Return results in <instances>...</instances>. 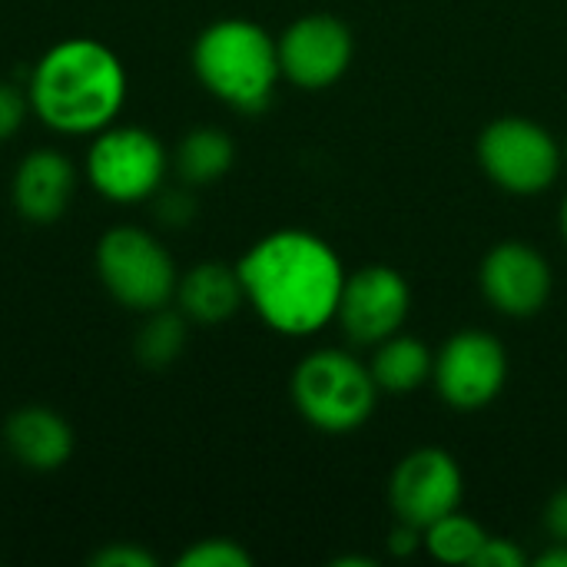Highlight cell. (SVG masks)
<instances>
[{
	"label": "cell",
	"mask_w": 567,
	"mask_h": 567,
	"mask_svg": "<svg viewBox=\"0 0 567 567\" xmlns=\"http://www.w3.org/2000/svg\"><path fill=\"white\" fill-rule=\"evenodd\" d=\"M179 567H249L252 565V555L239 545V542H229V538H206V542H196L193 548H186L179 558Z\"/></svg>",
	"instance_id": "cell-20"
},
{
	"label": "cell",
	"mask_w": 567,
	"mask_h": 567,
	"mask_svg": "<svg viewBox=\"0 0 567 567\" xmlns=\"http://www.w3.org/2000/svg\"><path fill=\"white\" fill-rule=\"evenodd\" d=\"M545 528L551 542H567V488H558L545 508Z\"/></svg>",
	"instance_id": "cell-25"
},
{
	"label": "cell",
	"mask_w": 567,
	"mask_h": 567,
	"mask_svg": "<svg viewBox=\"0 0 567 567\" xmlns=\"http://www.w3.org/2000/svg\"><path fill=\"white\" fill-rule=\"evenodd\" d=\"M130 76L123 60L96 37H66L30 70V113L60 136H93L116 123Z\"/></svg>",
	"instance_id": "cell-2"
},
{
	"label": "cell",
	"mask_w": 567,
	"mask_h": 567,
	"mask_svg": "<svg viewBox=\"0 0 567 567\" xmlns=\"http://www.w3.org/2000/svg\"><path fill=\"white\" fill-rule=\"evenodd\" d=\"M236 159V146L229 140V133L216 130V126H199V130H189L176 153L169 156L173 169L179 173L183 183L189 186H206V183H216L229 173Z\"/></svg>",
	"instance_id": "cell-17"
},
{
	"label": "cell",
	"mask_w": 567,
	"mask_h": 567,
	"mask_svg": "<svg viewBox=\"0 0 567 567\" xmlns=\"http://www.w3.org/2000/svg\"><path fill=\"white\" fill-rule=\"evenodd\" d=\"M561 229H565V239H567V199H565V206H561Z\"/></svg>",
	"instance_id": "cell-27"
},
{
	"label": "cell",
	"mask_w": 567,
	"mask_h": 567,
	"mask_svg": "<svg viewBox=\"0 0 567 567\" xmlns=\"http://www.w3.org/2000/svg\"><path fill=\"white\" fill-rule=\"evenodd\" d=\"M432 369H435V359L429 346L412 336H389L385 342H379V352L369 365L375 385L395 395L415 392L419 385H425Z\"/></svg>",
	"instance_id": "cell-16"
},
{
	"label": "cell",
	"mask_w": 567,
	"mask_h": 567,
	"mask_svg": "<svg viewBox=\"0 0 567 567\" xmlns=\"http://www.w3.org/2000/svg\"><path fill=\"white\" fill-rule=\"evenodd\" d=\"M409 306V282L389 266H369L355 276H346L336 316L352 342L379 346L402 329Z\"/></svg>",
	"instance_id": "cell-9"
},
{
	"label": "cell",
	"mask_w": 567,
	"mask_h": 567,
	"mask_svg": "<svg viewBox=\"0 0 567 567\" xmlns=\"http://www.w3.org/2000/svg\"><path fill=\"white\" fill-rule=\"evenodd\" d=\"M193 70L199 83L243 113H259L282 76L276 40L252 20H216L193 43Z\"/></svg>",
	"instance_id": "cell-3"
},
{
	"label": "cell",
	"mask_w": 567,
	"mask_h": 567,
	"mask_svg": "<svg viewBox=\"0 0 567 567\" xmlns=\"http://www.w3.org/2000/svg\"><path fill=\"white\" fill-rule=\"evenodd\" d=\"M432 375H435L442 399L452 409L475 412L502 392L505 375H508V359L495 336L458 332L442 346Z\"/></svg>",
	"instance_id": "cell-8"
},
{
	"label": "cell",
	"mask_w": 567,
	"mask_h": 567,
	"mask_svg": "<svg viewBox=\"0 0 567 567\" xmlns=\"http://www.w3.org/2000/svg\"><path fill=\"white\" fill-rule=\"evenodd\" d=\"M246 302L282 336H312L336 319L342 296V262L336 249L302 229H279L239 259Z\"/></svg>",
	"instance_id": "cell-1"
},
{
	"label": "cell",
	"mask_w": 567,
	"mask_h": 567,
	"mask_svg": "<svg viewBox=\"0 0 567 567\" xmlns=\"http://www.w3.org/2000/svg\"><path fill=\"white\" fill-rule=\"evenodd\" d=\"M282 76L302 90L332 86L352 63V33L329 13H309L276 40Z\"/></svg>",
	"instance_id": "cell-11"
},
{
	"label": "cell",
	"mask_w": 567,
	"mask_h": 567,
	"mask_svg": "<svg viewBox=\"0 0 567 567\" xmlns=\"http://www.w3.org/2000/svg\"><path fill=\"white\" fill-rule=\"evenodd\" d=\"M478 163L502 189L528 196L555 183L561 169V150L538 123L525 116H502L482 133Z\"/></svg>",
	"instance_id": "cell-7"
},
{
	"label": "cell",
	"mask_w": 567,
	"mask_h": 567,
	"mask_svg": "<svg viewBox=\"0 0 567 567\" xmlns=\"http://www.w3.org/2000/svg\"><path fill=\"white\" fill-rule=\"evenodd\" d=\"M3 445L30 472H56L70 462L76 435L70 422L47 405H23L3 425Z\"/></svg>",
	"instance_id": "cell-14"
},
{
	"label": "cell",
	"mask_w": 567,
	"mask_h": 567,
	"mask_svg": "<svg viewBox=\"0 0 567 567\" xmlns=\"http://www.w3.org/2000/svg\"><path fill=\"white\" fill-rule=\"evenodd\" d=\"M186 316L166 309L146 312V322L136 332V359L146 369H166L179 359V352L186 349Z\"/></svg>",
	"instance_id": "cell-18"
},
{
	"label": "cell",
	"mask_w": 567,
	"mask_h": 567,
	"mask_svg": "<svg viewBox=\"0 0 567 567\" xmlns=\"http://www.w3.org/2000/svg\"><path fill=\"white\" fill-rule=\"evenodd\" d=\"M375 379L349 352L322 349L292 372V402L299 415L322 432H352L375 409Z\"/></svg>",
	"instance_id": "cell-5"
},
{
	"label": "cell",
	"mask_w": 567,
	"mask_h": 567,
	"mask_svg": "<svg viewBox=\"0 0 567 567\" xmlns=\"http://www.w3.org/2000/svg\"><path fill=\"white\" fill-rule=\"evenodd\" d=\"M528 561L525 558V551L518 548V545H512V542H505V538H485V545H482V551L475 555V567H522Z\"/></svg>",
	"instance_id": "cell-24"
},
{
	"label": "cell",
	"mask_w": 567,
	"mask_h": 567,
	"mask_svg": "<svg viewBox=\"0 0 567 567\" xmlns=\"http://www.w3.org/2000/svg\"><path fill=\"white\" fill-rule=\"evenodd\" d=\"M153 209L156 216L166 223V226H186L193 219V196L183 193V189H159L153 196Z\"/></svg>",
	"instance_id": "cell-22"
},
{
	"label": "cell",
	"mask_w": 567,
	"mask_h": 567,
	"mask_svg": "<svg viewBox=\"0 0 567 567\" xmlns=\"http://www.w3.org/2000/svg\"><path fill=\"white\" fill-rule=\"evenodd\" d=\"M96 276L103 289L130 312H156L176 299V262L166 246L140 226H113L100 236Z\"/></svg>",
	"instance_id": "cell-4"
},
{
	"label": "cell",
	"mask_w": 567,
	"mask_h": 567,
	"mask_svg": "<svg viewBox=\"0 0 567 567\" xmlns=\"http://www.w3.org/2000/svg\"><path fill=\"white\" fill-rule=\"evenodd\" d=\"M83 169L90 186L103 199L130 206V203H146L163 189L169 153L159 143V136H153L150 130L110 123L106 130L93 133Z\"/></svg>",
	"instance_id": "cell-6"
},
{
	"label": "cell",
	"mask_w": 567,
	"mask_h": 567,
	"mask_svg": "<svg viewBox=\"0 0 567 567\" xmlns=\"http://www.w3.org/2000/svg\"><path fill=\"white\" fill-rule=\"evenodd\" d=\"M93 567H156V558L136 545H126V542H116V545H106L100 548L93 558H90Z\"/></svg>",
	"instance_id": "cell-23"
},
{
	"label": "cell",
	"mask_w": 567,
	"mask_h": 567,
	"mask_svg": "<svg viewBox=\"0 0 567 567\" xmlns=\"http://www.w3.org/2000/svg\"><path fill=\"white\" fill-rule=\"evenodd\" d=\"M542 567H567V542H555L542 558H538Z\"/></svg>",
	"instance_id": "cell-26"
},
{
	"label": "cell",
	"mask_w": 567,
	"mask_h": 567,
	"mask_svg": "<svg viewBox=\"0 0 567 567\" xmlns=\"http://www.w3.org/2000/svg\"><path fill=\"white\" fill-rule=\"evenodd\" d=\"M27 113H30L27 93H20L13 83H3V80H0V146L10 143V140L20 133Z\"/></svg>",
	"instance_id": "cell-21"
},
{
	"label": "cell",
	"mask_w": 567,
	"mask_h": 567,
	"mask_svg": "<svg viewBox=\"0 0 567 567\" xmlns=\"http://www.w3.org/2000/svg\"><path fill=\"white\" fill-rule=\"evenodd\" d=\"M173 302L189 322L219 326L229 316H236V309L246 302L239 269L223 262H199L186 276H179Z\"/></svg>",
	"instance_id": "cell-15"
},
{
	"label": "cell",
	"mask_w": 567,
	"mask_h": 567,
	"mask_svg": "<svg viewBox=\"0 0 567 567\" xmlns=\"http://www.w3.org/2000/svg\"><path fill=\"white\" fill-rule=\"evenodd\" d=\"M76 193V166L60 150L27 153L10 179V203L20 219L33 226L56 223Z\"/></svg>",
	"instance_id": "cell-13"
},
{
	"label": "cell",
	"mask_w": 567,
	"mask_h": 567,
	"mask_svg": "<svg viewBox=\"0 0 567 567\" xmlns=\"http://www.w3.org/2000/svg\"><path fill=\"white\" fill-rule=\"evenodd\" d=\"M392 508L402 525L425 532L462 505V472L442 449H419L399 462L389 488Z\"/></svg>",
	"instance_id": "cell-10"
},
{
	"label": "cell",
	"mask_w": 567,
	"mask_h": 567,
	"mask_svg": "<svg viewBox=\"0 0 567 567\" xmlns=\"http://www.w3.org/2000/svg\"><path fill=\"white\" fill-rule=\"evenodd\" d=\"M482 292L505 316H535L551 296V269L528 243H502L482 262Z\"/></svg>",
	"instance_id": "cell-12"
},
{
	"label": "cell",
	"mask_w": 567,
	"mask_h": 567,
	"mask_svg": "<svg viewBox=\"0 0 567 567\" xmlns=\"http://www.w3.org/2000/svg\"><path fill=\"white\" fill-rule=\"evenodd\" d=\"M485 538L488 535L482 532V525L472 522L468 515H458V512H452V515H445L425 528L429 555L445 561V565H472L475 555L482 551Z\"/></svg>",
	"instance_id": "cell-19"
}]
</instances>
